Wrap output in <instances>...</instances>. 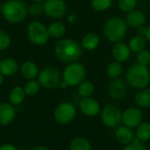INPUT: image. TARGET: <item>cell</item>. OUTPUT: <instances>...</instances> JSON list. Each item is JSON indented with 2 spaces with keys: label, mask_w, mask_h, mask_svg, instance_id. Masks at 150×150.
<instances>
[{
  "label": "cell",
  "mask_w": 150,
  "mask_h": 150,
  "mask_svg": "<svg viewBox=\"0 0 150 150\" xmlns=\"http://www.w3.org/2000/svg\"><path fill=\"white\" fill-rule=\"evenodd\" d=\"M18 70V64L12 58H6L0 62V72L4 76H14Z\"/></svg>",
  "instance_id": "19"
},
{
  "label": "cell",
  "mask_w": 150,
  "mask_h": 150,
  "mask_svg": "<svg viewBox=\"0 0 150 150\" xmlns=\"http://www.w3.org/2000/svg\"><path fill=\"white\" fill-rule=\"evenodd\" d=\"M91 5L97 11H105L112 5V0H91Z\"/></svg>",
  "instance_id": "30"
},
{
  "label": "cell",
  "mask_w": 150,
  "mask_h": 150,
  "mask_svg": "<svg viewBox=\"0 0 150 150\" xmlns=\"http://www.w3.org/2000/svg\"><path fill=\"white\" fill-rule=\"evenodd\" d=\"M143 120V112L138 107H128L122 112V124L127 127H137Z\"/></svg>",
  "instance_id": "11"
},
{
  "label": "cell",
  "mask_w": 150,
  "mask_h": 150,
  "mask_svg": "<svg viewBox=\"0 0 150 150\" xmlns=\"http://www.w3.org/2000/svg\"><path fill=\"white\" fill-rule=\"evenodd\" d=\"M128 25L120 17H111L108 18L103 28L104 36L112 43L121 41L127 35Z\"/></svg>",
  "instance_id": "2"
},
{
  "label": "cell",
  "mask_w": 150,
  "mask_h": 150,
  "mask_svg": "<svg viewBox=\"0 0 150 150\" xmlns=\"http://www.w3.org/2000/svg\"><path fill=\"white\" fill-rule=\"evenodd\" d=\"M28 8L21 0H7L2 4V15L4 18L11 24L22 22L27 15Z\"/></svg>",
  "instance_id": "4"
},
{
  "label": "cell",
  "mask_w": 150,
  "mask_h": 150,
  "mask_svg": "<svg viewBox=\"0 0 150 150\" xmlns=\"http://www.w3.org/2000/svg\"><path fill=\"white\" fill-rule=\"evenodd\" d=\"M47 31H48V34L50 37L54 38V39H59V38H62L65 34L66 26L63 23L55 21L49 25V26L47 27Z\"/></svg>",
  "instance_id": "23"
},
{
  "label": "cell",
  "mask_w": 150,
  "mask_h": 150,
  "mask_svg": "<svg viewBox=\"0 0 150 150\" xmlns=\"http://www.w3.org/2000/svg\"><path fill=\"white\" fill-rule=\"evenodd\" d=\"M68 20H69V22H70V23H74L75 22V20H76V16H75V14H70L69 17H68Z\"/></svg>",
  "instance_id": "40"
},
{
  "label": "cell",
  "mask_w": 150,
  "mask_h": 150,
  "mask_svg": "<svg viewBox=\"0 0 150 150\" xmlns=\"http://www.w3.org/2000/svg\"><path fill=\"white\" fill-rule=\"evenodd\" d=\"M26 33L28 40L37 46H43L47 44L50 38L47 27L39 21L31 22L28 25Z\"/></svg>",
  "instance_id": "6"
},
{
  "label": "cell",
  "mask_w": 150,
  "mask_h": 150,
  "mask_svg": "<svg viewBox=\"0 0 150 150\" xmlns=\"http://www.w3.org/2000/svg\"><path fill=\"white\" fill-rule=\"evenodd\" d=\"M31 150H50L47 147H46V146H41V145H40V146H36V147H34L33 149H32Z\"/></svg>",
  "instance_id": "39"
},
{
  "label": "cell",
  "mask_w": 150,
  "mask_h": 150,
  "mask_svg": "<svg viewBox=\"0 0 150 150\" xmlns=\"http://www.w3.org/2000/svg\"><path fill=\"white\" fill-rule=\"evenodd\" d=\"M1 11H2V4H0V13H1Z\"/></svg>",
  "instance_id": "44"
},
{
  "label": "cell",
  "mask_w": 150,
  "mask_h": 150,
  "mask_svg": "<svg viewBox=\"0 0 150 150\" xmlns=\"http://www.w3.org/2000/svg\"><path fill=\"white\" fill-rule=\"evenodd\" d=\"M61 78L62 76L60 71L53 67H46L42 69L37 77L40 86L48 90L58 87L62 80Z\"/></svg>",
  "instance_id": "7"
},
{
  "label": "cell",
  "mask_w": 150,
  "mask_h": 150,
  "mask_svg": "<svg viewBox=\"0 0 150 150\" xmlns=\"http://www.w3.org/2000/svg\"><path fill=\"white\" fill-rule=\"evenodd\" d=\"M76 115L75 105L69 102L60 103L54 111V119L60 125H67L70 123Z\"/></svg>",
  "instance_id": "8"
},
{
  "label": "cell",
  "mask_w": 150,
  "mask_h": 150,
  "mask_svg": "<svg viewBox=\"0 0 150 150\" xmlns=\"http://www.w3.org/2000/svg\"><path fill=\"white\" fill-rule=\"evenodd\" d=\"M43 9L47 17L58 19L65 15L67 11V4L64 0H45Z\"/></svg>",
  "instance_id": "10"
},
{
  "label": "cell",
  "mask_w": 150,
  "mask_h": 150,
  "mask_svg": "<svg viewBox=\"0 0 150 150\" xmlns=\"http://www.w3.org/2000/svg\"><path fill=\"white\" fill-rule=\"evenodd\" d=\"M101 120L109 128H117L122 123V112L114 105H107L101 111Z\"/></svg>",
  "instance_id": "9"
},
{
  "label": "cell",
  "mask_w": 150,
  "mask_h": 150,
  "mask_svg": "<svg viewBox=\"0 0 150 150\" xmlns=\"http://www.w3.org/2000/svg\"><path fill=\"white\" fill-rule=\"evenodd\" d=\"M25 97H26V95H25V92L23 87L14 86L10 91L9 95H8L9 103H11L14 106H18L24 102Z\"/></svg>",
  "instance_id": "21"
},
{
  "label": "cell",
  "mask_w": 150,
  "mask_h": 150,
  "mask_svg": "<svg viewBox=\"0 0 150 150\" xmlns=\"http://www.w3.org/2000/svg\"><path fill=\"white\" fill-rule=\"evenodd\" d=\"M92 150H101V149H92Z\"/></svg>",
  "instance_id": "45"
},
{
  "label": "cell",
  "mask_w": 150,
  "mask_h": 150,
  "mask_svg": "<svg viewBox=\"0 0 150 150\" xmlns=\"http://www.w3.org/2000/svg\"><path fill=\"white\" fill-rule=\"evenodd\" d=\"M123 73V66L122 63L117 61H113L110 62L106 68V74L111 79L119 78Z\"/></svg>",
  "instance_id": "25"
},
{
  "label": "cell",
  "mask_w": 150,
  "mask_h": 150,
  "mask_svg": "<svg viewBox=\"0 0 150 150\" xmlns=\"http://www.w3.org/2000/svg\"><path fill=\"white\" fill-rule=\"evenodd\" d=\"M137 63L144 66H149L150 63V52L148 49H143L137 53L136 56Z\"/></svg>",
  "instance_id": "32"
},
{
  "label": "cell",
  "mask_w": 150,
  "mask_h": 150,
  "mask_svg": "<svg viewBox=\"0 0 150 150\" xmlns=\"http://www.w3.org/2000/svg\"><path fill=\"white\" fill-rule=\"evenodd\" d=\"M69 150H92L91 142L84 137H76L69 143Z\"/></svg>",
  "instance_id": "26"
},
{
  "label": "cell",
  "mask_w": 150,
  "mask_h": 150,
  "mask_svg": "<svg viewBox=\"0 0 150 150\" xmlns=\"http://www.w3.org/2000/svg\"><path fill=\"white\" fill-rule=\"evenodd\" d=\"M0 150H18L14 145L11 143H4L0 145Z\"/></svg>",
  "instance_id": "37"
},
{
  "label": "cell",
  "mask_w": 150,
  "mask_h": 150,
  "mask_svg": "<svg viewBox=\"0 0 150 150\" xmlns=\"http://www.w3.org/2000/svg\"><path fill=\"white\" fill-rule=\"evenodd\" d=\"M147 44V40L145 37L135 35L132 37L128 42V47L131 50V52L134 53H139L140 51L145 49Z\"/></svg>",
  "instance_id": "24"
},
{
  "label": "cell",
  "mask_w": 150,
  "mask_h": 150,
  "mask_svg": "<svg viewBox=\"0 0 150 150\" xmlns=\"http://www.w3.org/2000/svg\"><path fill=\"white\" fill-rule=\"evenodd\" d=\"M16 117L15 106L11 103H1L0 104V125L6 127L9 126L14 120Z\"/></svg>",
  "instance_id": "14"
},
{
  "label": "cell",
  "mask_w": 150,
  "mask_h": 150,
  "mask_svg": "<svg viewBox=\"0 0 150 150\" xmlns=\"http://www.w3.org/2000/svg\"><path fill=\"white\" fill-rule=\"evenodd\" d=\"M11 42V36L5 31L0 30V51L7 49Z\"/></svg>",
  "instance_id": "33"
},
{
  "label": "cell",
  "mask_w": 150,
  "mask_h": 150,
  "mask_svg": "<svg viewBox=\"0 0 150 150\" xmlns=\"http://www.w3.org/2000/svg\"><path fill=\"white\" fill-rule=\"evenodd\" d=\"M42 12H44V9L41 3H33L28 7V13L32 16L38 17L41 15Z\"/></svg>",
  "instance_id": "34"
},
{
  "label": "cell",
  "mask_w": 150,
  "mask_h": 150,
  "mask_svg": "<svg viewBox=\"0 0 150 150\" xmlns=\"http://www.w3.org/2000/svg\"><path fill=\"white\" fill-rule=\"evenodd\" d=\"M4 75L0 72V87L3 85V83H4Z\"/></svg>",
  "instance_id": "42"
},
{
  "label": "cell",
  "mask_w": 150,
  "mask_h": 150,
  "mask_svg": "<svg viewBox=\"0 0 150 150\" xmlns=\"http://www.w3.org/2000/svg\"><path fill=\"white\" fill-rule=\"evenodd\" d=\"M112 55L115 61L122 63V62H127L130 58L131 50L128 45H127L124 42L120 41V42L114 43L112 48Z\"/></svg>",
  "instance_id": "15"
},
{
  "label": "cell",
  "mask_w": 150,
  "mask_h": 150,
  "mask_svg": "<svg viewBox=\"0 0 150 150\" xmlns=\"http://www.w3.org/2000/svg\"><path fill=\"white\" fill-rule=\"evenodd\" d=\"M20 72H21V75L23 76V77L25 79H26L27 81L33 80V79L37 78L38 75L40 73L39 68L36 65V63H34L33 62H31V61L25 62L21 65Z\"/></svg>",
  "instance_id": "18"
},
{
  "label": "cell",
  "mask_w": 150,
  "mask_h": 150,
  "mask_svg": "<svg viewBox=\"0 0 150 150\" xmlns=\"http://www.w3.org/2000/svg\"><path fill=\"white\" fill-rule=\"evenodd\" d=\"M123 150H148L143 142H140L138 139H134L130 144L125 146Z\"/></svg>",
  "instance_id": "35"
},
{
  "label": "cell",
  "mask_w": 150,
  "mask_h": 150,
  "mask_svg": "<svg viewBox=\"0 0 150 150\" xmlns=\"http://www.w3.org/2000/svg\"><path fill=\"white\" fill-rule=\"evenodd\" d=\"M127 84L134 89L142 90L147 88L150 83V71L148 66L135 63L131 65L126 73Z\"/></svg>",
  "instance_id": "3"
},
{
  "label": "cell",
  "mask_w": 150,
  "mask_h": 150,
  "mask_svg": "<svg viewBox=\"0 0 150 150\" xmlns=\"http://www.w3.org/2000/svg\"><path fill=\"white\" fill-rule=\"evenodd\" d=\"M145 38H146V40H147L149 42H150V25L148 26V32H147V34H146Z\"/></svg>",
  "instance_id": "41"
},
{
  "label": "cell",
  "mask_w": 150,
  "mask_h": 150,
  "mask_svg": "<svg viewBox=\"0 0 150 150\" xmlns=\"http://www.w3.org/2000/svg\"><path fill=\"white\" fill-rule=\"evenodd\" d=\"M82 46L73 39H62L59 40L54 47V54L58 60L65 63L77 62L81 57Z\"/></svg>",
  "instance_id": "1"
},
{
  "label": "cell",
  "mask_w": 150,
  "mask_h": 150,
  "mask_svg": "<svg viewBox=\"0 0 150 150\" xmlns=\"http://www.w3.org/2000/svg\"><path fill=\"white\" fill-rule=\"evenodd\" d=\"M100 42L99 36L96 33H85L82 40H81V46L83 49H86L88 51L95 50Z\"/></svg>",
  "instance_id": "20"
},
{
  "label": "cell",
  "mask_w": 150,
  "mask_h": 150,
  "mask_svg": "<svg viewBox=\"0 0 150 150\" xmlns=\"http://www.w3.org/2000/svg\"><path fill=\"white\" fill-rule=\"evenodd\" d=\"M136 139L142 142L150 140V123L142 122L136 127Z\"/></svg>",
  "instance_id": "27"
},
{
  "label": "cell",
  "mask_w": 150,
  "mask_h": 150,
  "mask_svg": "<svg viewBox=\"0 0 150 150\" xmlns=\"http://www.w3.org/2000/svg\"><path fill=\"white\" fill-rule=\"evenodd\" d=\"M138 0H118V6L124 12H130L137 6Z\"/></svg>",
  "instance_id": "31"
},
{
  "label": "cell",
  "mask_w": 150,
  "mask_h": 150,
  "mask_svg": "<svg viewBox=\"0 0 150 150\" xmlns=\"http://www.w3.org/2000/svg\"><path fill=\"white\" fill-rule=\"evenodd\" d=\"M79 108L81 112L87 117L97 116L101 112L99 102L91 97L83 98L79 103Z\"/></svg>",
  "instance_id": "13"
},
{
  "label": "cell",
  "mask_w": 150,
  "mask_h": 150,
  "mask_svg": "<svg viewBox=\"0 0 150 150\" xmlns=\"http://www.w3.org/2000/svg\"><path fill=\"white\" fill-rule=\"evenodd\" d=\"M33 3H41V2H43L44 0H32Z\"/></svg>",
  "instance_id": "43"
},
{
  "label": "cell",
  "mask_w": 150,
  "mask_h": 150,
  "mask_svg": "<svg viewBox=\"0 0 150 150\" xmlns=\"http://www.w3.org/2000/svg\"><path fill=\"white\" fill-rule=\"evenodd\" d=\"M85 76V67L77 62L69 63L62 72V80H64L70 87L78 86L82 82L84 81Z\"/></svg>",
  "instance_id": "5"
},
{
  "label": "cell",
  "mask_w": 150,
  "mask_h": 150,
  "mask_svg": "<svg viewBox=\"0 0 150 150\" xmlns=\"http://www.w3.org/2000/svg\"><path fill=\"white\" fill-rule=\"evenodd\" d=\"M115 138L120 144L127 146L134 140V134L132 128L120 125L115 130Z\"/></svg>",
  "instance_id": "17"
},
{
  "label": "cell",
  "mask_w": 150,
  "mask_h": 150,
  "mask_svg": "<svg viewBox=\"0 0 150 150\" xmlns=\"http://www.w3.org/2000/svg\"><path fill=\"white\" fill-rule=\"evenodd\" d=\"M127 93V83L119 78L112 79L108 86V94L114 100L123 99Z\"/></svg>",
  "instance_id": "12"
},
{
  "label": "cell",
  "mask_w": 150,
  "mask_h": 150,
  "mask_svg": "<svg viewBox=\"0 0 150 150\" xmlns=\"http://www.w3.org/2000/svg\"><path fill=\"white\" fill-rule=\"evenodd\" d=\"M147 32H148V27H146L144 25H142V26L136 28V33H137V35H139V36L145 37L147 34Z\"/></svg>",
  "instance_id": "36"
},
{
  "label": "cell",
  "mask_w": 150,
  "mask_h": 150,
  "mask_svg": "<svg viewBox=\"0 0 150 150\" xmlns=\"http://www.w3.org/2000/svg\"><path fill=\"white\" fill-rule=\"evenodd\" d=\"M94 91H95L94 84L91 81H85V80L82 82L77 88L78 95L83 98L91 97V95L94 93Z\"/></svg>",
  "instance_id": "28"
},
{
  "label": "cell",
  "mask_w": 150,
  "mask_h": 150,
  "mask_svg": "<svg viewBox=\"0 0 150 150\" xmlns=\"http://www.w3.org/2000/svg\"><path fill=\"white\" fill-rule=\"evenodd\" d=\"M125 20L129 26L138 28L142 25H144L147 20V17L143 11L134 9V11L127 13Z\"/></svg>",
  "instance_id": "16"
},
{
  "label": "cell",
  "mask_w": 150,
  "mask_h": 150,
  "mask_svg": "<svg viewBox=\"0 0 150 150\" xmlns=\"http://www.w3.org/2000/svg\"><path fill=\"white\" fill-rule=\"evenodd\" d=\"M24 91L25 92V95L28 96V97H33V96H36L39 92H40V90L41 88L40 83L38 82V80H29L27 81L25 85H24Z\"/></svg>",
  "instance_id": "29"
},
{
  "label": "cell",
  "mask_w": 150,
  "mask_h": 150,
  "mask_svg": "<svg viewBox=\"0 0 150 150\" xmlns=\"http://www.w3.org/2000/svg\"><path fill=\"white\" fill-rule=\"evenodd\" d=\"M60 89H62V90H66L68 87H69V85H68V83L64 81V80H61V82H60V83H59V86H58Z\"/></svg>",
  "instance_id": "38"
},
{
  "label": "cell",
  "mask_w": 150,
  "mask_h": 150,
  "mask_svg": "<svg viewBox=\"0 0 150 150\" xmlns=\"http://www.w3.org/2000/svg\"><path fill=\"white\" fill-rule=\"evenodd\" d=\"M134 102L140 108L150 107V89L144 88L139 90L134 96Z\"/></svg>",
  "instance_id": "22"
},
{
  "label": "cell",
  "mask_w": 150,
  "mask_h": 150,
  "mask_svg": "<svg viewBox=\"0 0 150 150\" xmlns=\"http://www.w3.org/2000/svg\"><path fill=\"white\" fill-rule=\"evenodd\" d=\"M0 62H1V60H0Z\"/></svg>",
  "instance_id": "46"
}]
</instances>
